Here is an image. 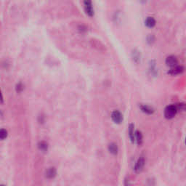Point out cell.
Listing matches in <instances>:
<instances>
[{
	"label": "cell",
	"instance_id": "7a4b0ae2",
	"mask_svg": "<svg viewBox=\"0 0 186 186\" xmlns=\"http://www.w3.org/2000/svg\"><path fill=\"white\" fill-rule=\"evenodd\" d=\"M144 165H145L144 157L140 156L139 158H138V160L137 161L136 164H135V168H134V169H135V172L139 173V172H141V171L143 170V167H144Z\"/></svg>",
	"mask_w": 186,
	"mask_h": 186
},
{
	"label": "cell",
	"instance_id": "9c48e42d",
	"mask_svg": "<svg viewBox=\"0 0 186 186\" xmlns=\"http://www.w3.org/2000/svg\"><path fill=\"white\" fill-rule=\"evenodd\" d=\"M140 109L142 110V111L147 113V114H152L154 112V108L152 107H150V106H148V105H141Z\"/></svg>",
	"mask_w": 186,
	"mask_h": 186
},
{
	"label": "cell",
	"instance_id": "5b68a950",
	"mask_svg": "<svg viewBox=\"0 0 186 186\" xmlns=\"http://www.w3.org/2000/svg\"><path fill=\"white\" fill-rule=\"evenodd\" d=\"M184 71V68H183V66H180V65H176L175 67H172L169 71H168V73L170 75H172V76H175V75H177L181 73L182 72Z\"/></svg>",
	"mask_w": 186,
	"mask_h": 186
},
{
	"label": "cell",
	"instance_id": "30bf717a",
	"mask_svg": "<svg viewBox=\"0 0 186 186\" xmlns=\"http://www.w3.org/2000/svg\"><path fill=\"white\" fill-rule=\"evenodd\" d=\"M108 150L111 154L116 155L118 153V146L114 143H110L108 146Z\"/></svg>",
	"mask_w": 186,
	"mask_h": 186
},
{
	"label": "cell",
	"instance_id": "6da1fadb",
	"mask_svg": "<svg viewBox=\"0 0 186 186\" xmlns=\"http://www.w3.org/2000/svg\"><path fill=\"white\" fill-rule=\"evenodd\" d=\"M177 111L178 110H177V107L175 105L168 106L164 109V116L166 119H171L174 118L175 116V115L177 113Z\"/></svg>",
	"mask_w": 186,
	"mask_h": 186
},
{
	"label": "cell",
	"instance_id": "8992f818",
	"mask_svg": "<svg viewBox=\"0 0 186 186\" xmlns=\"http://www.w3.org/2000/svg\"><path fill=\"white\" fill-rule=\"evenodd\" d=\"M166 65L172 67H172L176 66L177 64V58L175 57V56H173V55L169 56V57H166Z\"/></svg>",
	"mask_w": 186,
	"mask_h": 186
},
{
	"label": "cell",
	"instance_id": "5bb4252c",
	"mask_svg": "<svg viewBox=\"0 0 186 186\" xmlns=\"http://www.w3.org/2000/svg\"><path fill=\"white\" fill-rule=\"evenodd\" d=\"M7 137V131L5 129H2L0 131V138L1 140H5Z\"/></svg>",
	"mask_w": 186,
	"mask_h": 186
},
{
	"label": "cell",
	"instance_id": "8fae6325",
	"mask_svg": "<svg viewBox=\"0 0 186 186\" xmlns=\"http://www.w3.org/2000/svg\"><path fill=\"white\" fill-rule=\"evenodd\" d=\"M146 25L149 28H152L156 25V20L153 17H148L145 21Z\"/></svg>",
	"mask_w": 186,
	"mask_h": 186
},
{
	"label": "cell",
	"instance_id": "4fadbf2b",
	"mask_svg": "<svg viewBox=\"0 0 186 186\" xmlns=\"http://www.w3.org/2000/svg\"><path fill=\"white\" fill-rule=\"evenodd\" d=\"M38 147H39V150H42V151H46L48 149V143L45 141L39 142V144H38Z\"/></svg>",
	"mask_w": 186,
	"mask_h": 186
},
{
	"label": "cell",
	"instance_id": "277c9868",
	"mask_svg": "<svg viewBox=\"0 0 186 186\" xmlns=\"http://www.w3.org/2000/svg\"><path fill=\"white\" fill-rule=\"evenodd\" d=\"M84 5L87 14L89 16H92L94 15V9H93L92 4L91 1H84Z\"/></svg>",
	"mask_w": 186,
	"mask_h": 186
},
{
	"label": "cell",
	"instance_id": "9a60e30c",
	"mask_svg": "<svg viewBox=\"0 0 186 186\" xmlns=\"http://www.w3.org/2000/svg\"><path fill=\"white\" fill-rule=\"evenodd\" d=\"M23 90V84H22L21 82L18 83L17 85H16V91H17L18 92H21Z\"/></svg>",
	"mask_w": 186,
	"mask_h": 186
},
{
	"label": "cell",
	"instance_id": "e0dca14e",
	"mask_svg": "<svg viewBox=\"0 0 186 186\" xmlns=\"http://www.w3.org/2000/svg\"><path fill=\"white\" fill-rule=\"evenodd\" d=\"M185 143H186V139H185Z\"/></svg>",
	"mask_w": 186,
	"mask_h": 186
},
{
	"label": "cell",
	"instance_id": "7c38bea8",
	"mask_svg": "<svg viewBox=\"0 0 186 186\" xmlns=\"http://www.w3.org/2000/svg\"><path fill=\"white\" fill-rule=\"evenodd\" d=\"M135 131H134V125L132 124H131L129 127V136L132 142L135 141Z\"/></svg>",
	"mask_w": 186,
	"mask_h": 186
},
{
	"label": "cell",
	"instance_id": "ba28073f",
	"mask_svg": "<svg viewBox=\"0 0 186 186\" xmlns=\"http://www.w3.org/2000/svg\"><path fill=\"white\" fill-rule=\"evenodd\" d=\"M143 135H142V132L139 130L135 131V140L136 141V143H137V145L140 146V145L143 143Z\"/></svg>",
	"mask_w": 186,
	"mask_h": 186
},
{
	"label": "cell",
	"instance_id": "2e32d148",
	"mask_svg": "<svg viewBox=\"0 0 186 186\" xmlns=\"http://www.w3.org/2000/svg\"><path fill=\"white\" fill-rule=\"evenodd\" d=\"M1 186H5V185H1Z\"/></svg>",
	"mask_w": 186,
	"mask_h": 186
},
{
	"label": "cell",
	"instance_id": "52a82bcc",
	"mask_svg": "<svg viewBox=\"0 0 186 186\" xmlns=\"http://www.w3.org/2000/svg\"><path fill=\"white\" fill-rule=\"evenodd\" d=\"M45 175H46V178L53 179L56 176V175H57V171H56V169L55 167H50L46 171Z\"/></svg>",
	"mask_w": 186,
	"mask_h": 186
},
{
	"label": "cell",
	"instance_id": "3957f363",
	"mask_svg": "<svg viewBox=\"0 0 186 186\" xmlns=\"http://www.w3.org/2000/svg\"><path fill=\"white\" fill-rule=\"evenodd\" d=\"M111 119L116 124H120L123 121V115L119 111H114L111 113Z\"/></svg>",
	"mask_w": 186,
	"mask_h": 186
}]
</instances>
